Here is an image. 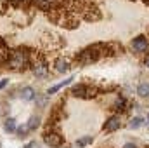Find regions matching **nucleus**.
Instances as JSON below:
<instances>
[{
    "mask_svg": "<svg viewBox=\"0 0 149 148\" xmlns=\"http://www.w3.org/2000/svg\"><path fill=\"white\" fill-rule=\"evenodd\" d=\"M5 65L10 70H24L30 66V52H26V49L10 51V56Z\"/></svg>",
    "mask_w": 149,
    "mask_h": 148,
    "instance_id": "nucleus-1",
    "label": "nucleus"
},
{
    "mask_svg": "<svg viewBox=\"0 0 149 148\" xmlns=\"http://www.w3.org/2000/svg\"><path fill=\"white\" fill-rule=\"evenodd\" d=\"M97 89L95 87H90V85H85V84H78L71 89V94L76 96V98H92L95 96Z\"/></svg>",
    "mask_w": 149,
    "mask_h": 148,
    "instance_id": "nucleus-2",
    "label": "nucleus"
},
{
    "mask_svg": "<svg viewBox=\"0 0 149 148\" xmlns=\"http://www.w3.org/2000/svg\"><path fill=\"white\" fill-rule=\"evenodd\" d=\"M43 141H45L47 147L57 148V147L63 145V136H61L59 132H56V131H47V132L43 134Z\"/></svg>",
    "mask_w": 149,
    "mask_h": 148,
    "instance_id": "nucleus-3",
    "label": "nucleus"
},
{
    "mask_svg": "<svg viewBox=\"0 0 149 148\" xmlns=\"http://www.w3.org/2000/svg\"><path fill=\"white\" fill-rule=\"evenodd\" d=\"M33 73L37 75L38 78L49 77V66H47V61L43 58H38V59L33 61Z\"/></svg>",
    "mask_w": 149,
    "mask_h": 148,
    "instance_id": "nucleus-4",
    "label": "nucleus"
},
{
    "mask_svg": "<svg viewBox=\"0 0 149 148\" xmlns=\"http://www.w3.org/2000/svg\"><path fill=\"white\" fill-rule=\"evenodd\" d=\"M120 124H121L120 115H111V117L106 120V124H104V131H106V132H113V131L120 129Z\"/></svg>",
    "mask_w": 149,
    "mask_h": 148,
    "instance_id": "nucleus-5",
    "label": "nucleus"
},
{
    "mask_svg": "<svg viewBox=\"0 0 149 148\" xmlns=\"http://www.w3.org/2000/svg\"><path fill=\"white\" fill-rule=\"evenodd\" d=\"M149 45L148 38L144 37V35H139V37L134 38V42H132V47H134V51H137V52H142V51H146Z\"/></svg>",
    "mask_w": 149,
    "mask_h": 148,
    "instance_id": "nucleus-6",
    "label": "nucleus"
},
{
    "mask_svg": "<svg viewBox=\"0 0 149 148\" xmlns=\"http://www.w3.org/2000/svg\"><path fill=\"white\" fill-rule=\"evenodd\" d=\"M19 96H21L24 101H33V99L37 98V92H35V89H33L31 85H26V87H23V89L19 91Z\"/></svg>",
    "mask_w": 149,
    "mask_h": 148,
    "instance_id": "nucleus-7",
    "label": "nucleus"
},
{
    "mask_svg": "<svg viewBox=\"0 0 149 148\" xmlns=\"http://www.w3.org/2000/svg\"><path fill=\"white\" fill-rule=\"evenodd\" d=\"M54 66H56V72L57 73H64V72L70 70V61L64 59V58H57L56 63H54Z\"/></svg>",
    "mask_w": 149,
    "mask_h": 148,
    "instance_id": "nucleus-8",
    "label": "nucleus"
},
{
    "mask_svg": "<svg viewBox=\"0 0 149 148\" xmlns=\"http://www.w3.org/2000/svg\"><path fill=\"white\" fill-rule=\"evenodd\" d=\"M71 80H74L73 77H70V78H66V80H63V82H59V84H56L54 87H50V89L47 91V96H50V94H54V92H57L59 89H63L64 85H68V84H71Z\"/></svg>",
    "mask_w": 149,
    "mask_h": 148,
    "instance_id": "nucleus-9",
    "label": "nucleus"
},
{
    "mask_svg": "<svg viewBox=\"0 0 149 148\" xmlns=\"http://www.w3.org/2000/svg\"><path fill=\"white\" fill-rule=\"evenodd\" d=\"M3 129H5L7 132H16V129H17V125H16V120H14L12 117L5 118V122H3Z\"/></svg>",
    "mask_w": 149,
    "mask_h": 148,
    "instance_id": "nucleus-10",
    "label": "nucleus"
},
{
    "mask_svg": "<svg viewBox=\"0 0 149 148\" xmlns=\"http://www.w3.org/2000/svg\"><path fill=\"white\" fill-rule=\"evenodd\" d=\"M26 125H28L30 132H31V131H35L38 125H40V117H38V115H33V117H30V120H28V124H26Z\"/></svg>",
    "mask_w": 149,
    "mask_h": 148,
    "instance_id": "nucleus-11",
    "label": "nucleus"
},
{
    "mask_svg": "<svg viewBox=\"0 0 149 148\" xmlns=\"http://www.w3.org/2000/svg\"><path fill=\"white\" fill-rule=\"evenodd\" d=\"M137 94H139V96H142V98L149 96V84H148V82H144V84H141V85L137 87Z\"/></svg>",
    "mask_w": 149,
    "mask_h": 148,
    "instance_id": "nucleus-12",
    "label": "nucleus"
},
{
    "mask_svg": "<svg viewBox=\"0 0 149 148\" xmlns=\"http://www.w3.org/2000/svg\"><path fill=\"white\" fill-rule=\"evenodd\" d=\"M16 132H17V136H19V138H26V136H28V132H30V129H28V125L24 124V125L17 127V129H16Z\"/></svg>",
    "mask_w": 149,
    "mask_h": 148,
    "instance_id": "nucleus-13",
    "label": "nucleus"
},
{
    "mask_svg": "<svg viewBox=\"0 0 149 148\" xmlns=\"http://www.w3.org/2000/svg\"><path fill=\"white\" fill-rule=\"evenodd\" d=\"M90 143H92V136H83V138L76 140V145H78V147H87V145H90Z\"/></svg>",
    "mask_w": 149,
    "mask_h": 148,
    "instance_id": "nucleus-14",
    "label": "nucleus"
},
{
    "mask_svg": "<svg viewBox=\"0 0 149 148\" xmlns=\"http://www.w3.org/2000/svg\"><path fill=\"white\" fill-rule=\"evenodd\" d=\"M7 2H10L12 5H17V7H26V5L31 4L33 0H7Z\"/></svg>",
    "mask_w": 149,
    "mask_h": 148,
    "instance_id": "nucleus-15",
    "label": "nucleus"
},
{
    "mask_svg": "<svg viewBox=\"0 0 149 148\" xmlns=\"http://www.w3.org/2000/svg\"><path fill=\"white\" fill-rule=\"evenodd\" d=\"M141 125H142V118H141V117L132 118V122H130V129H139Z\"/></svg>",
    "mask_w": 149,
    "mask_h": 148,
    "instance_id": "nucleus-16",
    "label": "nucleus"
},
{
    "mask_svg": "<svg viewBox=\"0 0 149 148\" xmlns=\"http://www.w3.org/2000/svg\"><path fill=\"white\" fill-rule=\"evenodd\" d=\"M35 99H37V106H38V108H43V106L47 105V94H45V96H38V94H37V98H35Z\"/></svg>",
    "mask_w": 149,
    "mask_h": 148,
    "instance_id": "nucleus-17",
    "label": "nucleus"
},
{
    "mask_svg": "<svg viewBox=\"0 0 149 148\" xmlns=\"http://www.w3.org/2000/svg\"><path fill=\"white\" fill-rule=\"evenodd\" d=\"M123 106H125V98H123V96H118V98H116V103H114V108L120 110V108H123Z\"/></svg>",
    "mask_w": 149,
    "mask_h": 148,
    "instance_id": "nucleus-18",
    "label": "nucleus"
},
{
    "mask_svg": "<svg viewBox=\"0 0 149 148\" xmlns=\"http://www.w3.org/2000/svg\"><path fill=\"white\" fill-rule=\"evenodd\" d=\"M7 84H9V78H0V89L7 87Z\"/></svg>",
    "mask_w": 149,
    "mask_h": 148,
    "instance_id": "nucleus-19",
    "label": "nucleus"
},
{
    "mask_svg": "<svg viewBox=\"0 0 149 148\" xmlns=\"http://www.w3.org/2000/svg\"><path fill=\"white\" fill-rule=\"evenodd\" d=\"M24 148H38V143L37 141H31V143H28Z\"/></svg>",
    "mask_w": 149,
    "mask_h": 148,
    "instance_id": "nucleus-20",
    "label": "nucleus"
},
{
    "mask_svg": "<svg viewBox=\"0 0 149 148\" xmlns=\"http://www.w3.org/2000/svg\"><path fill=\"white\" fill-rule=\"evenodd\" d=\"M123 148H137V147H135L134 143H127V145H125V147H123Z\"/></svg>",
    "mask_w": 149,
    "mask_h": 148,
    "instance_id": "nucleus-21",
    "label": "nucleus"
},
{
    "mask_svg": "<svg viewBox=\"0 0 149 148\" xmlns=\"http://www.w3.org/2000/svg\"><path fill=\"white\" fill-rule=\"evenodd\" d=\"M146 65L149 66V54H148V58H146Z\"/></svg>",
    "mask_w": 149,
    "mask_h": 148,
    "instance_id": "nucleus-22",
    "label": "nucleus"
},
{
    "mask_svg": "<svg viewBox=\"0 0 149 148\" xmlns=\"http://www.w3.org/2000/svg\"><path fill=\"white\" fill-rule=\"evenodd\" d=\"M144 2H146V4H149V0H144Z\"/></svg>",
    "mask_w": 149,
    "mask_h": 148,
    "instance_id": "nucleus-23",
    "label": "nucleus"
},
{
    "mask_svg": "<svg viewBox=\"0 0 149 148\" xmlns=\"http://www.w3.org/2000/svg\"><path fill=\"white\" fill-rule=\"evenodd\" d=\"M148 122H149V115H148Z\"/></svg>",
    "mask_w": 149,
    "mask_h": 148,
    "instance_id": "nucleus-24",
    "label": "nucleus"
}]
</instances>
